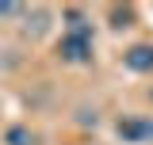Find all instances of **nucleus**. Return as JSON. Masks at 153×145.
Instances as JSON below:
<instances>
[{"label": "nucleus", "mask_w": 153, "mask_h": 145, "mask_svg": "<svg viewBox=\"0 0 153 145\" xmlns=\"http://www.w3.org/2000/svg\"><path fill=\"white\" fill-rule=\"evenodd\" d=\"M57 57L69 65H84L92 57V35H61L57 38Z\"/></svg>", "instance_id": "f257e3e1"}, {"label": "nucleus", "mask_w": 153, "mask_h": 145, "mask_svg": "<svg viewBox=\"0 0 153 145\" xmlns=\"http://www.w3.org/2000/svg\"><path fill=\"white\" fill-rule=\"evenodd\" d=\"M115 134H119L123 141H130V145L153 141V118H146V115H126V118L115 122Z\"/></svg>", "instance_id": "f03ea898"}, {"label": "nucleus", "mask_w": 153, "mask_h": 145, "mask_svg": "<svg viewBox=\"0 0 153 145\" xmlns=\"http://www.w3.org/2000/svg\"><path fill=\"white\" fill-rule=\"evenodd\" d=\"M123 65L130 72H153V42H138L123 54Z\"/></svg>", "instance_id": "7ed1b4c3"}, {"label": "nucleus", "mask_w": 153, "mask_h": 145, "mask_svg": "<svg viewBox=\"0 0 153 145\" xmlns=\"http://www.w3.org/2000/svg\"><path fill=\"white\" fill-rule=\"evenodd\" d=\"M4 141H8V145H35V134H31V130H23V126H8Z\"/></svg>", "instance_id": "20e7f679"}, {"label": "nucleus", "mask_w": 153, "mask_h": 145, "mask_svg": "<svg viewBox=\"0 0 153 145\" xmlns=\"http://www.w3.org/2000/svg\"><path fill=\"white\" fill-rule=\"evenodd\" d=\"M130 19H134V12H130V8H111V27H115V31L130 27Z\"/></svg>", "instance_id": "39448f33"}, {"label": "nucleus", "mask_w": 153, "mask_h": 145, "mask_svg": "<svg viewBox=\"0 0 153 145\" xmlns=\"http://www.w3.org/2000/svg\"><path fill=\"white\" fill-rule=\"evenodd\" d=\"M19 12H23L19 4H0V19H8V16H19Z\"/></svg>", "instance_id": "423d86ee"}, {"label": "nucleus", "mask_w": 153, "mask_h": 145, "mask_svg": "<svg viewBox=\"0 0 153 145\" xmlns=\"http://www.w3.org/2000/svg\"><path fill=\"white\" fill-rule=\"evenodd\" d=\"M149 99H153V88H149Z\"/></svg>", "instance_id": "0eeeda50"}]
</instances>
